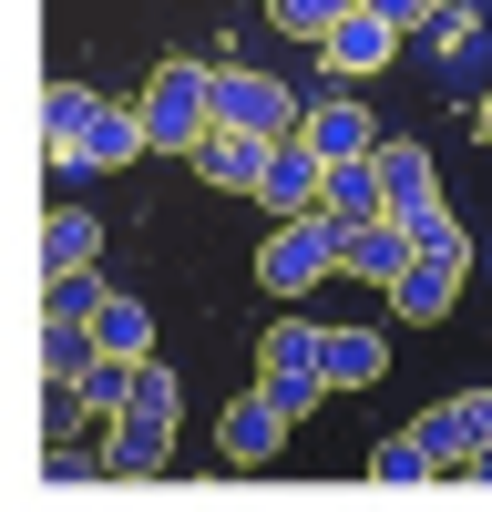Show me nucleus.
<instances>
[{
	"instance_id": "obj_1",
	"label": "nucleus",
	"mask_w": 492,
	"mask_h": 512,
	"mask_svg": "<svg viewBox=\"0 0 492 512\" xmlns=\"http://www.w3.org/2000/svg\"><path fill=\"white\" fill-rule=\"evenodd\" d=\"M205 134H216V62L164 52V62H154V82H144V144L195 164V144H205Z\"/></svg>"
},
{
	"instance_id": "obj_2",
	"label": "nucleus",
	"mask_w": 492,
	"mask_h": 512,
	"mask_svg": "<svg viewBox=\"0 0 492 512\" xmlns=\"http://www.w3.org/2000/svg\"><path fill=\"white\" fill-rule=\"evenodd\" d=\"M308 123V103L287 93L277 72H246V62H216V134H257V144H287Z\"/></svg>"
},
{
	"instance_id": "obj_3",
	"label": "nucleus",
	"mask_w": 492,
	"mask_h": 512,
	"mask_svg": "<svg viewBox=\"0 0 492 512\" xmlns=\"http://www.w3.org/2000/svg\"><path fill=\"white\" fill-rule=\"evenodd\" d=\"M257 400H277L287 420H308V410L328 400V369H318V328L277 318V328L257 338Z\"/></svg>"
},
{
	"instance_id": "obj_4",
	"label": "nucleus",
	"mask_w": 492,
	"mask_h": 512,
	"mask_svg": "<svg viewBox=\"0 0 492 512\" xmlns=\"http://www.w3.org/2000/svg\"><path fill=\"white\" fill-rule=\"evenodd\" d=\"M339 246H349V226H339V216H287V226L267 236V256H257L267 297H308L318 277H339Z\"/></svg>"
},
{
	"instance_id": "obj_5",
	"label": "nucleus",
	"mask_w": 492,
	"mask_h": 512,
	"mask_svg": "<svg viewBox=\"0 0 492 512\" xmlns=\"http://www.w3.org/2000/svg\"><path fill=\"white\" fill-rule=\"evenodd\" d=\"M462 267H472V236H462V226L441 216V226L421 236V256H410V277L390 287V308H400L410 328H431V318H451V297H462Z\"/></svg>"
},
{
	"instance_id": "obj_6",
	"label": "nucleus",
	"mask_w": 492,
	"mask_h": 512,
	"mask_svg": "<svg viewBox=\"0 0 492 512\" xmlns=\"http://www.w3.org/2000/svg\"><path fill=\"white\" fill-rule=\"evenodd\" d=\"M380 185H390V226L421 246L441 226V164H431V144H380Z\"/></svg>"
},
{
	"instance_id": "obj_7",
	"label": "nucleus",
	"mask_w": 492,
	"mask_h": 512,
	"mask_svg": "<svg viewBox=\"0 0 492 512\" xmlns=\"http://www.w3.org/2000/svg\"><path fill=\"white\" fill-rule=\"evenodd\" d=\"M410 431H421V451L441 461V472H451V461L472 472V461L492 451V390H462V400H441V410H421V420H410Z\"/></svg>"
},
{
	"instance_id": "obj_8",
	"label": "nucleus",
	"mask_w": 492,
	"mask_h": 512,
	"mask_svg": "<svg viewBox=\"0 0 492 512\" xmlns=\"http://www.w3.org/2000/svg\"><path fill=\"white\" fill-rule=\"evenodd\" d=\"M257 205H267L277 226H287V216H318V205H328V154H318L308 134H287L277 164H267V185H257Z\"/></svg>"
},
{
	"instance_id": "obj_9",
	"label": "nucleus",
	"mask_w": 492,
	"mask_h": 512,
	"mask_svg": "<svg viewBox=\"0 0 492 512\" xmlns=\"http://www.w3.org/2000/svg\"><path fill=\"white\" fill-rule=\"evenodd\" d=\"M318 62L339 72V82H369V72H390V62H400V31H390L380 11H349L339 31L318 41Z\"/></svg>"
},
{
	"instance_id": "obj_10",
	"label": "nucleus",
	"mask_w": 492,
	"mask_h": 512,
	"mask_svg": "<svg viewBox=\"0 0 492 512\" xmlns=\"http://www.w3.org/2000/svg\"><path fill=\"white\" fill-rule=\"evenodd\" d=\"M216 451H226V461H246V472H257V461H277V451H287V410H277V400H257V390H236V400H226V420H216Z\"/></svg>"
},
{
	"instance_id": "obj_11",
	"label": "nucleus",
	"mask_w": 492,
	"mask_h": 512,
	"mask_svg": "<svg viewBox=\"0 0 492 512\" xmlns=\"http://www.w3.org/2000/svg\"><path fill=\"white\" fill-rule=\"evenodd\" d=\"M93 113H103V93H93V82H52V93H41V144H52V164H62V175L82 164V134H93Z\"/></svg>"
},
{
	"instance_id": "obj_12",
	"label": "nucleus",
	"mask_w": 492,
	"mask_h": 512,
	"mask_svg": "<svg viewBox=\"0 0 492 512\" xmlns=\"http://www.w3.org/2000/svg\"><path fill=\"white\" fill-rule=\"evenodd\" d=\"M41 267H52V277H93L103 267V216L52 205V216H41Z\"/></svg>"
},
{
	"instance_id": "obj_13",
	"label": "nucleus",
	"mask_w": 492,
	"mask_h": 512,
	"mask_svg": "<svg viewBox=\"0 0 492 512\" xmlns=\"http://www.w3.org/2000/svg\"><path fill=\"white\" fill-rule=\"evenodd\" d=\"M267 164H277V144H257V134H205V144H195V175L226 185V195H257Z\"/></svg>"
},
{
	"instance_id": "obj_14",
	"label": "nucleus",
	"mask_w": 492,
	"mask_h": 512,
	"mask_svg": "<svg viewBox=\"0 0 492 512\" xmlns=\"http://www.w3.org/2000/svg\"><path fill=\"white\" fill-rule=\"evenodd\" d=\"M410 256H421V246H410L390 216L380 226H349V246H339V277H369V287H400L410 277Z\"/></svg>"
},
{
	"instance_id": "obj_15",
	"label": "nucleus",
	"mask_w": 492,
	"mask_h": 512,
	"mask_svg": "<svg viewBox=\"0 0 492 512\" xmlns=\"http://www.w3.org/2000/svg\"><path fill=\"white\" fill-rule=\"evenodd\" d=\"M318 369H328V390H369L390 369V338L380 328H318Z\"/></svg>"
},
{
	"instance_id": "obj_16",
	"label": "nucleus",
	"mask_w": 492,
	"mask_h": 512,
	"mask_svg": "<svg viewBox=\"0 0 492 512\" xmlns=\"http://www.w3.org/2000/svg\"><path fill=\"white\" fill-rule=\"evenodd\" d=\"M134 154H154L144 144V103H103L93 134H82V175H113V164H134Z\"/></svg>"
},
{
	"instance_id": "obj_17",
	"label": "nucleus",
	"mask_w": 492,
	"mask_h": 512,
	"mask_svg": "<svg viewBox=\"0 0 492 512\" xmlns=\"http://www.w3.org/2000/svg\"><path fill=\"white\" fill-rule=\"evenodd\" d=\"M298 134H308L328 164H369V154H380V134H369V113H359V103H308Z\"/></svg>"
},
{
	"instance_id": "obj_18",
	"label": "nucleus",
	"mask_w": 492,
	"mask_h": 512,
	"mask_svg": "<svg viewBox=\"0 0 492 512\" xmlns=\"http://www.w3.org/2000/svg\"><path fill=\"white\" fill-rule=\"evenodd\" d=\"M318 216H339V226H380V216H390L380 154H369V164H328V205H318Z\"/></svg>"
},
{
	"instance_id": "obj_19",
	"label": "nucleus",
	"mask_w": 492,
	"mask_h": 512,
	"mask_svg": "<svg viewBox=\"0 0 492 512\" xmlns=\"http://www.w3.org/2000/svg\"><path fill=\"white\" fill-rule=\"evenodd\" d=\"M93 349H103V359H154V318H144V297H103Z\"/></svg>"
},
{
	"instance_id": "obj_20",
	"label": "nucleus",
	"mask_w": 492,
	"mask_h": 512,
	"mask_svg": "<svg viewBox=\"0 0 492 512\" xmlns=\"http://www.w3.org/2000/svg\"><path fill=\"white\" fill-rule=\"evenodd\" d=\"M134 369L144 359H82V379H72V390H82V410H93V420H123V410H134Z\"/></svg>"
},
{
	"instance_id": "obj_21",
	"label": "nucleus",
	"mask_w": 492,
	"mask_h": 512,
	"mask_svg": "<svg viewBox=\"0 0 492 512\" xmlns=\"http://www.w3.org/2000/svg\"><path fill=\"white\" fill-rule=\"evenodd\" d=\"M123 420H144V431H175V420H185V390H175V369H164V359L134 369V410H123Z\"/></svg>"
},
{
	"instance_id": "obj_22",
	"label": "nucleus",
	"mask_w": 492,
	"mask_h": 512,
	"mask_svg": "<svg viewBox=\"0 0 492 512\" xmlns=\"http://www.w3.org/2000/svg\"><path fill=\"white\" fill-rule=\"evenodd\" d=\"M164 451H175V431H144V420H113V441H103V472H164Z\"/></svg>"
},
{
	"instance_id": "obj_23",
	"label": "nucleus",
	"mask_w": 492,
	"mask_h": 512,
	"mask_svg": "<svg viewBox=\"0 0 492 512\" xmlns=\"http://www.w3.org/2000/svg\"><path fill=\"white\" fill-rule=\"evenodd\" d=\"M103 297H113V287H103V267H93V277H52V287H41V318L93 328V318H103Z\"/></svg>"
},
{
	"instance_id": "obj_24",
	"label": "nucleus",
	"mask_w": 492,
	"mask_h": 512,
	"mask_svg": "<svg viewBox=\"0 0 492 512\" xmlns=\"http://www.w3.org/2000/svg\"><path fill=\"white\" fill-rule=\"evenodd\" d=\"M441 461L421 451V431H390V441H369V482H431Z\"/></svg>"
},
{
	"instance_id": "obj_25",
	"label": "nucleus",
	"mask_w": 492,
	"mask_h": 512,
	"mask_svg": "<svg viewBox=\"0 0 492 512\" xmlns=\"http://www.w3.org/2000/svg\"><path fill=\"white\" fill-rule=\"evenodd\" d=\"M349 11H369V0H267V21H277V31H298V41H328Z\"/></svg>"
},
{
	"instance_id": "obj_26",
	"label": "nucleus",
	"mask_w": 492,
	"mask_h": 512,
	"mask_svg": "<svg viewBox=\"0 0 492 512\" xmlns=\"http://www.w3.org/2000/svg\"><path fill=\"white\" fill-rule=\"evenodd\" d=\"M369 11H380L390 31H410V21H431V0H369Z\"/></svg>"
},
{
	"instance_id": "obj_27",
	"label": "nucleus",
	"mask_w": 492,
	"mask_h": 512,
	"mask_svg": "<svg viewBox=\"0 0 492 512\" xmlns=\"http://www.w3.org/2000/svg\"><path fill=\"white\" fill-rule=\"evenodd\" d=\"M472 134H482V144H492V93H482V103H472Z\"/></svg>"
},
{
	"instance_id": "obj_28",
	"label": "nucleus",
	"mask_w": 492,
	"mask_h": 512,
	"mask_svg": "<svg viewBox=\"0 0 492 512\" xmlns=\"http://www.w3.org/2000/svg\"><path fill=\"white\" fill-rule=\"evenodd\" d=\"M431 11H472V0H431Z\"/></svg>"
}]
</instances>
